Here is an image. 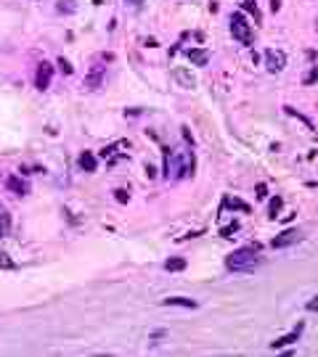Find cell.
Listing matches in <instances>:
<instances>
[{
	"label": "cell",
	"instance_id": "cell-5",
	"mask_svg": "<svg viewBox=\"0 0 318 357\" xmlns=\"http://www.w3.org/2000/svg\"><path fill=\"white\" fill-rule=\"evenodd\" d=\"M51 80H53V66L43 61V64L37 66V72H35V88L37 90H48L51 88Z\"/></svg>",
	"mask_w": 318,
	"mask_h": 357
},
{
	"label": "cell",
	"instance_id": "cell-11",
	"mask_svg": "<svg viewBox=\"0 0 318 357\" xmlns=\"http://www.w3.org/2000/svg\"><path fill=\"white\" fill-rule=\"evenodd\" d=\"M8 236H11V214L0 204V238H8Z\"/></svg>",
	"mask_w": 318,
	"mask_h": 357
},
{
	"label": "cell",
	"instance_id": "cell-1",
	"mask_svg": "<svg viewBox=\"0 0 318 357\" xmlns=\"http://www.w3.org/2000/svg\"><path fill=\"white\" fill-rule=\"evenodd\" d=\"M196 169V159H193L191 149H175L173 153H165V177L167 180H181V177H191Z\"/></svg>",
	"mask_w": 318,
	"mask_h": 357
},
{
	"label": "cell",
	"instance_id": "cell-7",
	"mask_svg": "<svg viewBox=\"0 0 318 357\" xmlns=\"http://www.w3.org/2000/svg\"><path fill=\"white\" fill-rule=\"evenodd\" d=\"M186 58H189L193 66H207L209 64V51L207 48H189L186 51Z\"/></svg>",
	"mask_w": 318,
	"mask_h": 357
},
{
	"label": "cell",
	"instance_id": "cell-20",
	"mask_svg": "<svg viewBox=\"0 0 318 357\" xmlns=\"http://www.w3.org/2000/svg\"><path fill=\"white\" fill-rule=\"evenodd\" d=\"M72 3H74V0H59V11H61V13H64V11H66V13H72V11H74V5H72Z\"/></svg>",
	"mask_w": 318,
	"mask_h": 357
},
{
	"label": "cell",
	"instance_id": "cell-27",
	"mask_svg": "<svg viewBox=\"0 0 318 357\" xmlns=\"http://www.w3.org/2000/svg\"><path fill=\"white\" fill-rule=\"evenodd\" d=\"M146 175H149V177H157V169H154L151 164H146Z\"/></svg>",
	"mask_w": 318,
	"mask_h": 357
},
{
	"label": "cell",
	"instance_id": "cell-6",
	"mask_svg": "<svg viewBox=\"0 0 318 357\" xmlns=\"http://www.w3.org/2000/svg\"><path fill=\"white\" fill-rule=\"evenodd\" d=\"M173 77H175V82L181 85V88L186 90H191V88H196V77H193L189 69H183V66H175L173 69Z\"/></svg>",
	"mask_w": 318,
	"mask_h": 357
},
{
	"label": "cell",
	"instance_id": "cell-25",
	"mask_svg": "<svg viewBox=\"0 0 318 357\" xmlns=\"http://www.w3.org/2000/svg\"><path fill=\"white\" fill-rule=\"evenodd\" d=\"M270 11H273V13L281 11V0H270Z\"/></svg>",
	"mask_w": 318,
	"mask_h": 357
},
{
	"label": "cell",
	"instance_id": "cell-22",
	"mask_svg": "<svg viewBox=\"0 0 318 357\" xmlns=\"http://www.w3.org/2000/svg\"><path fill=\"white\" fill-rule=\"evenodd\" d=\"M114 199H117V201H120V204H125V201L130 199V193H127L125 188H120V191H114Z\"/></svg>",
	"mask_w": 318,
	"mask_h": 357
},
{
	"label": "cell",
	"instance_id": "cell-2",
	"mask_svg": "<svg viewBox=\"0 0 318 357\" xmlns=\"http://www.w3.org/2000/svg\"><path fill=\"white\" fill-rule=\"evenodd\" d=\"M260 246H247V249H236L231 252L226 257V267L234 270V273H250V270H254L260 265Z\"/></svg>",
	"mask_w": 318,
	"mask_h": 357
},
{
	"label": "cell",
	"instance_id": "cell-23",
	"mask_svg": "<svg viewBox=\"0 0 318 357\" xmlns=\"http://www.w3.org/2000/svg\"><path fill=\"white\" fill-rule=\"evenodd\" d=\"M236 230H239V222H231V225H228V228H223L220 233H223V236H226V238H231V236H234V233H236Z\"/></svg>",
	"mask_w": 318,
	"mask_h": 357
},
{
	"label": "cell",
	"instance_id": "cell-10",
	"mask_svg": "<svg viewBox=\"0 0 318 357\" xmlns=\"http://www.w3.org/2000/svg\"><path fill=\"white\" fill-rule=\"evenodd\" d=\"M5 185H8V191L19 193V196H27V193H29V185L21 180V177H16V175H11L8 180H5Z\"/></svg>",
	"mask_w": 318,
	"mask_h": 357
},
{
	"label": "cell",
	"instance_id": "cell-18",
	"mask_svg": "<svg viewBox=\"0 0 318 357\" xmlns=\"http://www.w3.org/2000/svg\"><path fill=\"white\" fill-rule=\"evenodd\" d=\"M281 206H284V199H281V196H273V199H270V206H268V209H270V217H273V220H276V214L281 212Z\"/></svg>",
	"mask_w": 318,
	"mask_h": 357
},
{
	"label": "cell",
	"instance_id": "cell-15",
	"mask_svg": "<svg viewBox=\"0 0 318 357\" xmlns=\"http://www.w3.org/2000/svg\"><path fill=\"white\" fill-rule=\"evenodd\" d=\"M165 270H167V273H178V270H186V259H181V257L167 259V262H165Z\"/></svg>",
	"mask_w": 318,
	"mask_h": 357
},
{
	"label": "cell",
	"instance_id": "cell-12",
	"mask_svg": "<svg viewBox=\"0 0 318 357\" xmlns=\"http://www.w3.org/2000/svg\"><path fill=\"white\" fill-rule=\"evenodd\" d=\"M300 333H302V325H297V328H294V331H289V333H286V336L276 339V341H273V344H270V347H273V349H281V347H286V344H292V341H297V339H300Z\"/></svg>",
	"mask_w": 318,
	"mask_h": 357
},
{
	"label": "cell",
	"instance_id": "cell-14",
	"mask_svg": "<svg viewBox=\"0 0 318 357\" xmlns=\"http://www.w3.org/2000/svg\"><path fill=\"white\" fill-rule=\"evenodd\" d=\"M80 167L85 169V172H96L98 161H96V156H93L90 151H82V153H80Z\"/></svg>",
	"mask_w": 318,
	"mask_h": 357
},
{
	"label": "cell",
	"instance_id": "cell-17",
	"mask_svg": "<svg viewBox=\"0 0 318 357\" xmlns=\"http://www.w3.org/2000/svg\"><path fill=\"white\" fill-rule=\"evenodd\" d=\"M226 206H231V209H239V212H250V204H244L242 199H226Z\"/></svg>",
	"mask_w": 318,
	"mask_h": 357
},
{
	"label": "cell",
	"instance_id": "cell-9",
	"mask_svg": "<svg viewBox=\"0 0 318 357\" xmlns=\"http://www.w3.org/2000/svg\"><path fill=\"white\" fill-rule=\"evenodd\" d=\"M162 305L165 307H186V309H196L199 305L193 299L189 297H167V299H162Z\"/></svg>",
	"mask_w": 318,
	"mask_h": 357
},
{
	"label": "cell",
	"instance_id": "cell-28",
	"mask_svg": "<svg viewBox=\"0 0 318 357\" xmlns=\"http://www.w3.org/2000/svg\"><path fill=\"white\" fill-rule=\"evenodd\" d=\"M316 72H318V66H316Z\"/></svg>",
	"mask_w": 318,
	"mask_h": 357
},
{
	"label": "cell",
	"instance_id": "cell-26",
	"mask_svg": "<svg viewBox=\"0 0 318 357\" xmlns=\"http://www.w3.org/2000/svg\"><path fill=\"white\" fill-rule=\"evenodd\" d=\"M125 3H127V5H133V8H141L146 0H125Z\"/></svg>",
	"mask_w": 318,
	"mask_h": 357
},
{
	"label": "cell",
	"instance_id": "cell-16",
	"mask_svg": "<svg viewBox=\"0 0 318 357\" xmlns=\"http://www.w3.org/2000/svg\"><path fill=\"white\" fill-rule=\"evenodd\" d=\"M242 8H244L247 13H252L254 21H260V19H262V16H260V8H257V3H254V0H244V3H242Z\"/></svg>",
	"mask_w": 318,
	"mask_h": 357
},
{
	"label": "cell",
	"instance_id": "cell-19",
	"mask_svg": "<svg viewBox=\"0 0 318 357\" xmlns=\"http://www.w3.org/2000/svg\"><path fill=\"white\" fill-rule=\"evenodd\" d=\"M0 267H3V270H13V267H16V265H13V259L5 252H0Z\"/></svg>",
	"mask_w": 318,
	"mask_h": 357
},
{
	"label": "cell",
	"instance_id": "cell-21",
	"mask_svg": "<svg viewBox=\"0 0 318 357\" xmlns=\"http://www.w3.org/2000/svg\"><path fill=\"white\" fill-rule=\"evenodd\" d=\"M59 69H61V72H64V74H72V72H74V69H72V64H69V61H66L64 56L59 58Z\"/></svg>",
	"mask_w": 318,
	"mask_h": 357
},
{
	"label": "cell",
	"instance_id": "cell-24",
	"mask_svg": "<svg viewBox=\"0 0 318 357\" xmlns=\"http://www.w3.org/2000/svg\"><path fill=\"white\" fill-rule=\"evenodd\" d=\"M265 191H268V188H265V183H260V185H257V199H265V196H268Z\"/></svg>",
	"mask_w": 318,
	"mask_h": 357
},
{
	"label": "cell",
	"instance_id": "cell-8",
	"mask_svg": "<svg viewBox=\"0 0 318 357\" xmlns=\"http://www.w3.org/2000/svg\"><path fill=\"white\" fill-rule=\"evenodd\" d=\"M300 238H302L300 230H284L281 236L273 238V249H284V246H292V244H297Z\"/></svg>",
	"mask_w": 318,
	"mask_h": 357
},
{
	"label": "cell",
	"instance_id": "cell-3",
	"mask_svg": "<svg viewBox=\"0 0 318 357\" xmlns=\"http://www.w3.org/2000/svg\"><path fill=\"white\" fill-rule=\"evenodd\" d=\"M231 35L242 45H252V27L247 24L244 13H234V16H231Z\"/></svg>",
	"mask_w": 318,
	"mask_h": 357
},
{
	"label": "cell",
	"instance_id": "cell-13",
	"mask_svg": "<svg viewBox=\"0 0 318 357\" xmlns=\"http://www.w3.org/2000/svg\"><path fill=\"white\" fill-rule=\"evenodd\" d=\"M101 80H104V66H93V72L88 74V80H85V88L88 90H96Z\"/></svg>",
	"mask_w": 318,
	"mask_h": 357
},
{
	"label": "cell",
	"instance_id": "cell-4",
	"mask_svg": "<svg viewBox=\"0 0 318 357\" xmlns=\"http://www.w3.org/2000/svg\"><path fill=\"white\" fill-rule=\"evenodd\" d=\"M286 66V53L278 51V48H268L265 51V69L270 74H278L281 69Z\"/></svg>",
	"mask_w": 318,
	"mask_h": 357
}]
</instances>
